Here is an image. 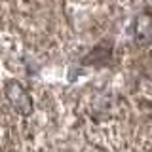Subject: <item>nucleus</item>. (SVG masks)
<instances>
[{"mask_svg": "<svg viewBox=\"0 0 152 152\" xmlns=\"http://www.w3.org/2000/svg\"><path fill=\"white\" fill-rule=\"evenodd\" d=\"M4 95H6L8 103L12 104V108L21 116H28L32 112V97L28 95V91L25 89V86L17 80H8L4 84Z\"/></svg>", "mask_w": 152, "mask_h": 152, "instance_id": "obj_1", "label": "nucleus"}, {"mask_svg": "<svg viewBox=\"0 0 152 152\" xmlns=\"http://www.w3.org/2000/svg\"><path fill=\"white\" fill-rule=\"evenodd\" d=\"M133 40L137 46H148L152 42V12L142 10L133 25Z\"/></svg>", "mask_w": 152, "mask_h": 152, "instance_id": "obj_2", "label": "nucleus"}]
</instances>
